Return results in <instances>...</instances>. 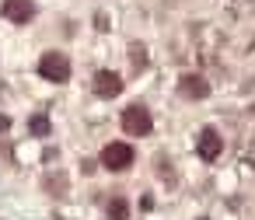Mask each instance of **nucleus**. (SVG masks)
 <instances>
[{"label": "nucleus", "instance_id": "1", "mask_svg": "<svg viewBox=\"0 0 255 220\" xmlns=\"http://www.w3.org/2000/svg\"><path fill=\"white\" fill-rule=\"evenodd\" d=\"M39 74H42L46 81H53V84H67V81H70V60H67L63 53H46V56L39 60Z\"/></svg>", "mask_w": 255, "mask_h": 220}, {"label": "nucleus", "instance_id": "2", "mask_svg": "<svg viewBox=\"0 0 255 220\" xmlns=\"http://www.w3.org/2000/svg\"><path fill=\"white\" fill-rule=\"evenodd\" d=\"M150 126H154V119H150V112H147L143 105H129V109L123 112V129H126L129 136H147Z\"/></svg>", "mask_w": 255, "mask_h": 220}, {"label": "nucleus", "instance_id": "3", "mask_svg": "<svg viewBox=\"0 0 255 220\" xmlns=\"http://www.w3.org/2000/svg\"><path fill=\"white\" fill-rule=\"evenodd\" d=\"M102 164H105L109 171H126V168L133 164V147H129V143H123V140L109 143V147L102 150Z\"/></svg>", "mask_w": 255, "mask_h": 220}, {"label": "nucleus", "instance_id": "4", "mask_svg": "<svg viewBox=\"0 0 255 220\" xmlns=\"http://www.w3.org/2000/svg\"><path fill=\"white\" fill-rule=\"evenodd\" d=\"M196 150H199V157H203V161H217V157H220V150H224L220 133H217L213 126H206V129L199 133V140H196Z\"/></svg>", "mask_w": 255, "mask_h": 220}, {"label": "nucleus", "instance_id": "5", "mask_svg": "<svg viewBox=\"0 0 255 220\" xmlns=\"http://www.w3.org/2000/svg\"><path fill=\"white\" fill-rule=\"evenodd\" d=\"M4 18L14 21V25H25L35 18V4L32 0H4Z\"/></svg>", "mask_w": 255, "mask_h": 220}, {"label": "nucleus", "instance_id": "6", "mask_svg": "<svg viewBox=\"0 0 255 220\" xmlns=\"http://www.w3.org/2000/svg\"><path fill=\"white\" fill-rule=\"evenodd\" d=\"M119 91H123V77L112 74V70H98V77H95V95H98V98H116Z\"/></svg>", "mask_w": 255, "mask_h": 220}, {"label": "nucleus", "instance_id": "7", "mask_svg": "<svg viewBox=\"0 0 255 220\" xmlns=\"http://www.w3.org/2000/svg\"><path fill=\"white\" fill-rule=\"evenodd\" d=\"M178 91H182L185 98H196V102H199V98L210 95V84H206L199 74H182V77H178Z\"/></svg>", "mask_w": 255, "mask_h": 220}, {"label": "nucleus", "instance_id": "8", "mask_svg": "<svg viewBox=\"0 0 255 220\" xmlns=\"http://www.w3.org/2000/svg\"><path fill=\"white\" fill-rule=\"evenodd\" d=\"M109 217H112V220H126V217H129V203H126L123 196H112V199H109Z\"/></svg>", "mask_w": 255, "mask_h": 220}, {"label": "nucleus", "instance_id": "9", "mask_svg": "<svg viewBox=\"0 0 255 220\" xmlns=\"http://www.w3.org/2000/svg\"><path fill=\"white\" fill-rule=\"evenodd\" d=\"M129 63H133V70H136V74H140V70H147V49L133 42V46H129Z\"/></svg>", "mask_w": 255, "mask_h": 220}, {"label": "nucleus", "instance_id": "10", "mask_svg": "<svg viewBox=\"0 0 255 220\" xmlns=\"http://www.w3.org/2000/svg\"><path fill=\"white\" fill-rule=\"evenodd\" d=\"M28 129H32L35 136H49V129H53V126H49V115H46V112H39V115H32V122H28Z\"/></svg>", "mask_w": 255, "mask_h": 220}, {"label": "nucleus", "instance_id": "11", "mask_svg": "<svg viewBox=\"0 0 255 220\" xmlns=\"http://www.w3.org/2000/svg\"><path fill=\"white\" fill-rule=\"evenodd\" d=\"M95 21H98V28H102V32H109V18H105V14H95Z\"/></svg>", "mask_w": 255, "mask_h": 220}, {"label": "nucleus", "instance_id": "12", "mask_svg": "<svg viewBox=\"0 0 255 220\" xmlns=\"http://www.w3.org/2000/svg\"><path fill=\"white\" fill-rule=\"evenodd\" d=\"M7 126H11V119H7V115H0V133H4Z\"/></svg>", "mask_w": 255, "mask_h": 220}, {"label": "nucleus", "instance_id": "13", "mask_svg": "<svg viewBox=\"0 0 255 220\" xmlns=\"http://www.w3.org/2000/svg\"><path fill=\"white\" fill-rule=\"evenodd\" d=\"M203 220H206V217H203Z\"/></svg>", "mask_w": 255, "mask_h": 220}]
</instances>
